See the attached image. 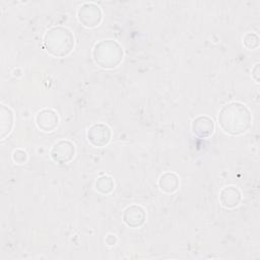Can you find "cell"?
<instances>
[{
	"label": "cell",
	"instance_id": "cell-4",
	"mask_svg": "<svg viewBox=\"0 0 260 260\" xmlns=\"http://www.w3.org/2000/svg\"><path fill=\"white\" fill-rule=\"evenodd\" d=\"M102 9L94 3H84L77 11V18L82 25L94 27L102 21Z\"/></svg>",
	"mask_w": 260,
	"mask_h": 260
},
{
	"label": "cell",
	"instance_id": "cell-2",
	"mask_svg": "<svg viewBox=\"0 0 260 260\" xmlns=\"http://www.w3.org/2000/svg\"><path fill=\"white\" fill-rule=\"evenodd\" d=\"M43 47L53 57H65L74 48V36L65 26L51 27L44 35Z\"/></svg>",
	"mask_w": 260,
	"mask_h": 260
},
{
	"label": "cell",
	"instance_id": "cell-5",
	"mask_svg": "<svg viewBox=\"0 0 260 260\" xmlns=\"http://www.w3.org/2000/svg\"><path fill=\"white\" fill-rule=\"evenodd\" d=\"M87 140L90 144L96 147L106 146L112 137V132L109 126L103 123L91 125L86 133Z\"/></svg>",
	"mask_w": 260,
	"mask_h": 260
},
{
	"label": "cell",
	"instance_id": "cell-8",
	"mask_svg": "<svg viewBox=\"0 0 260 260\" xmlns=\"http://www.w3.org/2000/svg\"><path fill=\"white\" fill-rule=\"evenodd\" d=\"M192 133L200 138L209 137L214 130V122L208 116H198L191 124Z\"/></svg>",
	"mask_w": 260,
	"mask_h": 260
},
{
	"label": "cell",
	"instance_id": "cell-6",
	"mask_svg": "<svg viewBox=\"0 0 260 260\" xmlns=\"http://www.w3.org/2000/svg\"><path fill=\"white\" fill-rule=\"evenodd\" d=\"M74 153L75 146L71 141L60 140L53 145L50 155L58 164H67L74 157Z\"/></svg>",
	"mask_w": 260,
	"mask_h": 260
},
{
	"label": "cell",
	"instance_id": "cell-7",
	"mask_svg": "<svg viewBox=\"0 0 260 260\" xmlns=\"http://www.w3.org/2000/svg\"><path fill=\"white\" fill-rule=\"evenodd\" d=\"M36 124L42 131L51 132L59 124V117L54 110L44 109L38 112L36 116Z\"/></svg>",
	"mask_w": 260,
	"mask_h": 260
},
{
	"label": "cell",
	"instance_id": "cell-12",
	"mask_svg": "<svg viewBox=\"0 0 260 260\" xmlns=\"http://www.w3.org/2000/svg\"><path fill=\"white\" fill-rule=\"evenodd\" d=\"M13 112L4 105H1V138L3 139L9 134L13 127Z\"/></svg>",
	"mask_w": 260,
	"mask_h": 260
},
{
	"label": "cell",
	"instance_id": "cell-11",
	"mask_svg": "<svg viewBox=\"0 0 260 260\" xmlns=\"http://www.w3.org/2000/svg\"><path fill=\"white\" fill-rule=\"evenodd\" d=\"M179 178L175 173L167 172L159 177L158 186L159 189L165 193H173L179 187Z\"/></svg>",
	"mask_w": 260,
	"mask_h": 260
},
{
	"label": "cell",
	"instance_id": "cell-3",
	"mask_svg": "<svg viewBox=\"0 0 260 260\" xmlns=\"http://www.w3.org/2000/svg\"><path fill=\"white\" fill-rule=\"evenodd\" d=\"M92 58L98 66L112 69L122 62L123 48L115 40H103L96 43L92 49Z\"/></svg>",
	"mask_w": 260,
	"mask_h": 260
},
{
	"label": "cell",
	"instance_id": "cell-9",
	"mask_svg": "<svg viewBox=\"0 0 260 260\" xmlns=\"http://www.w3.org/2000/svg\"><path fill=\"white\" fill-rule=\"evenodd\" d=\"M124 222L130 228H138L145 220V212L144 209L138 205L128 206L123 213Z\"/></svg>",
	"mask_w": 260,
	"mask_h": 260
},
{
	"label": "cell",
	"instance_id": "cell-15",
	"mask_svg": "<svg viewBox=\"0 0 260 260\" xmlns=\"http://www.w3.org/2000/svg\"><path fill=\"white\" fill-rule=\"evenodd\" d=\"M27 158V153L23 149H15L12 153V159L16 164H24Z\"/></svg>",
	"mask_w": 260,
	"mask_h": 260
},
{
	"label": "cell",
	"instance_id": "cell-1",
	"mask_svg": "<svg viewBox=\"0 0 260 260\" xmlns=\"http://www.w3.org/2000/svg\"><path fill=\"white\" fill-rule=\"evenodd\" d=\"M217 120L223 132L231 135H241L250 128L252 116L245 105L232 102L221 108Z\"/></svg>",
	"mask_w": 260,
	"mask_h": 260
},
{
	"label": "cell",
	"instance_id": "cell-14",
	"mask_svg": "<svg viewBox=\"0 0 260 260\" xmlns=\"http://www.w3.org/2000/svg\"><path fill=\"white\" fill-rule=\"evenodd\" d=\"M251 43H252V49H256L258 47V45H259V38H258V36L256 34L249 32V34H247L243 38V44L249 50H250V47H251Z\"/></svg>",
	"mask_w": 260,
	"mask_h": 260
},
{
	"label": "cell",
	"instance_id": "cell-10",
	"mask_svg": "<svg viewBox=\"0 0 260 260\" xmlns=\"http://www.w3.org/2000/svg\"><path fill=\"white\" fill-rule=\"evenodd\" d=\"M219 201L225 208L236 207L241 201V192L234 186H226L219 193Z\"/></svg>",
	"mask_w": 260,
	"mask_h": 260
},
{
	"label": "cell",
	"instance_id": "cell-13",
	"mask_svg": "<svg viewBox=\"0 0 260 260\" xmlns=\"http://www.w3.org/2000/svg\"><path fill=\"white\" fill-rule=\"evenodd\" d=\"M114 181L111 177L109 176H103V177H100L96 182H95V188L96 190L102 193V194H109L113 191L114 189Z\"/></svg>",
	"mask_w": 260,
	"mask_h": 260
}]
</instances>
